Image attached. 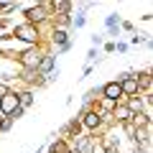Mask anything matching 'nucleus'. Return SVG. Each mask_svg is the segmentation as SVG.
I'll return each mask as SVG.
<instances>
[{"label":"nucleus","mask_w":153,"mask_h":153,"mask_svg":"<svg viewBox=\"0 0 153 153\" xmlns=\"http://www.w3.org/2000/svg\"><path fill=\"white\" fill-rule=\"evenodd\" d=\"M28 18H31V21H38V18H44V10H41V8H36V10H28Z\"/></svg>","instance_id":"8"},{"label":"nucleus","mask_w":153,"mask_h":153,"mask_svg":"<svg viewBox=\"0 0 153 153\" xmlns=\"http://www.w3.org/2000/svg\"><path fill=\"white\" fill-rule=\"evenodd\" d=\"M23 61H26L28 66H38V56L36 54H26V56H23Z\"/></svg>","instance_id":"6"},{"label":"nucleus","mask_w":153,"mask_h":153,"mask_svg":"<svg viewBox=\"0 0 153 153\" xmlns=\"http://www.w3.org/2000/svg\"><path fill=\"white\" fill-rule=\"evenodd\" d=\"M38 66H41V71H49L51 66H54V59H51V56H49V59H44V61H38Z\"/></svg>","instance_id":"7"},{"label":"nucleus","mask_w":153,"mask_h":153,"mask_svg":"<svg viewBox=\"0 0 153 153\" xmlns=\"http://www.w3.org/2000/svg\"><path fill=\"white\" fill-rule=\"evenodd\" d=\"M0 110L5 115H10V112H18V94H13V92H5L3 97H0Z\"/></svg>","instance_id":"1"},{"label":"nucleus","mask_w":153,"mask_h":153,"mask_svg":"<svg viewBox=\"0 0 153 153\" xmlns=\"http://www.w3.org/2000/svg\"><path fill=\"white\" fill-rule=\"evenodd\" d=\"M84 125H87V128H97V125H100L97 112H87V115H84Z\"/></svg>","instance_id":"4"},{"label":"nucleus","mask_w":153,"mask_h":153,"mask_svg":"<svg viewBox=\"0 0 153 153\" xmlns=\"http://www.w3.org/2000/svg\"><path fill=\"white\" fill-rule=\"evenodd\" d=\"M56 41H59V44H64V41H66V33L59 31V33H56Z\"/></svg>","instance_id":"9"},{"label":"nucleus","mask_w":153,"mask_h":153,"mask_svg":"<svg viewBox=\"0 0 153 153\" xmlns=\"http://www.w3.org/2000/svg\"><path fill=\"white\" fill-rule=\"evenodd\" d=\"M102 92H105V97H107V100H117L123 94V89H120V84H117V82H110V84H105Z\"/></svg>","instance_id":"2"},{"label":"nucleus","mask_w":153,"mask_h":153,"mask_svg":"<svg viewBox=\"0 0 153 153\" xmlns=\"http://www.w3.org/2000/svg\"><path fill=\"white\" fill-rule=\"evenodd\" d=\"M16 33H18L21 38H26V41H33V38H36V31H33L31 26H21V28H18Z\"/></svg>","instance_id":"3"},{"label":"nucleus","mask_w":153,"mask_h":153,"mask_svg":"<svg viewBox=\"0 0 153 153\" xmlns=\"http://www.w3.org/2000/svg\"><path fill=\"white\" fill-rule=\"evenodd\" d=\"M120 89H123V92H135V89H138V82H135V79H125V82L120 84Z\"/></svg>","instance_id":"5"}]
</instances>
